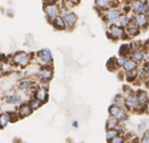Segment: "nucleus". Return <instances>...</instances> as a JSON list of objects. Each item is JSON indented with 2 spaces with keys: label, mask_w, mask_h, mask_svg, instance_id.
<instances>
[{
  "label": "nucleus",
  "mask_w": 149,
  "mask_h": 143,
  "mask_svg": "<svg viewBox=\"0 0 149 143\" xmlns=\"http://www.w3.org/2000/svg\"><path fill=\"white\" fill-rule=\"evenodd\" d=\"M21 98L19 95H17V94H13V95L9 96L7 99H6V101H7L8 103H10V104H16V103L20 102Z\"/></svg>",
  "instance_id": "18"
},
{
  "label": "nucleus",
  "mask_w": 149,
  "mask_h": 143,
  "mask_svg": "<svg viewBox=\"0 0 149 143\" xmlns=\"http://www.w3.org/2000/svg\"><path fill=\"white\" fill-rule=\"evenodd\" d=\"M9 120H10L9 114H2L1 117H0V125H1V128H4V127L7 125Z\"/></svg>",
  "instance_id": "20"
},
{
  "label": "nucleus",
  "mask_w": 149,
  "mask_h": 143,
  "mask_svg": "<svg viewBox=\"0 0 149 143\" xmlns=\"http://www.w3.org/2000/svg\"><path fill=\"white\" fill-rule=\"evenodd\" d=\"M110 36L113 38H119L121 36H124V31L121 27L117 25H112L110 27Z\"/></svg>",
  "instance_id": "3"
},
{
  "label": "nucleus",
  "mask_w": 149,
  "mask_h": 143,
  "mask_svg": "<svg viewBox=\"0 0 149 143\" xmlns=\"http://www.w3.org/2000/svg\"><path fill=\"white\" fill-rule=\"evenodd\" d=\"M136 22L139 26H145L148 23V18L145 14L143 13H140L136 16Z\"/></svg>",
  "instance_id": "10"
},
{
  "label": "nucleus",
  "mask_w": 149,
  "mask_h": 143,
  "mask_svg": "<svg viewBox=\"0 0 149 143\" xmlns=\"http://www.w3.org/2000/svg\"><path fill=\"white\" fill-rule=\"evenodd\" d=\"M30 107H31V109L32 110H34V109H37L39 106L41 105V102L40 101H38L37 99H36V100H32L31 102H30Z\"/></svg>",
  "instance_id": "27"
},
{
  "label": "nucleus",
  "mask_w": 149,
  "mask_h": 143,
  "mask_svg": "<svg viewBox=\"0 0 149 143\" xmlns=\"http://www.w3.org/2000/svg\"><path fill=\"white\" fill-rule=\"evenodd\" d=\"M143 60V52H141L140 50H137L133 54V61H141Z\"/></svg>",
  "instance_id": "21"
},
{
  "label": "nucleus",
  "mask_w": 149,
  "mask_h": 143,
  "mask_svg": "<svg viewBox=\"0 0 149 143\" xmlns=\"http://www.w3.org/2000/svg\"><path fill=\"white\" fill-rule=\"evenodd\" d=\"M73 125H74V127H77V126H78V123H77V122H74V123H73Z\"/></svg>",
  "instance_id": "34"
},
{
  "label": "nucleus",
  "mask_w": 149,
  "mask_h": 143,
  "mask_svg": "<svg viewBox=\"0 0 149 143\" xmlns=\"http://www.w3.org/2000/svg\"><path fill=\"white\" fill-rule=\"evenodd\" d=\"M38 77L40 78V80L45 81V82H47L52 79V71L50 69H43L39 72Z\"/></svg>",
  "instance_id": "7"
},
{
  "label": "nucleus",
  "mask_w": 149,
  "mask_h": 143,
  "mask_svg": "<svg viewBox=\"0 0 149 143\" xmlns=\"http://www.w3.org/2000/svg\"><path fill=\"white\" fill-rule=\"evenodd\" d=\"M137 99L140 104H147V102H148L147 94L144 93V92H139V94H138V96H137Z\"/></svg>",
  "instance_id": "16"
},
{
  "label": "nucleus",
  "mask_w": 149,
  "mask_h": 143,
  "mask_svg": "<svg viewBox=\"0 0 149 143\" xmlns=\"http://www.w3.org/2000/svg\"><path fill=\"white\" fill-rule=\"evenodd\" d=\"M117 125H118L117 118H110V119L107 121V128L109 130H113L115 127H117Z\"/></svg>",
  "instance_id": "19"
},
{
  "label": "nucleus",
  "mask_w": 149,
  "mask_h": 143,
  "mask_svg": "<svg viewBox=\"0 0 149 143\" xmlns=\"http://www.w3.org/2000/svg\"><path fill=\"white\" fill-rule=\"evenodd\" d=\"M36 99H37L38 101L42 102V101H45L47 99V93L45 89H39L36 91Z\"/></svg>",
  "instance_id": "12"
},
{
  "label": "nucleus",
  "mask_w": 149,
  "mask_h": 143,
  "mask_svg": "<svg viewBox=\"0 0 149 143\" xmlns=\"http://www.w3.org/2000/svg\"><path fill=\"white\" fill-rule=\"evenodd\" d=\"M145 71H146V73H147V75L149 76V63L147 66H146V69H145Z\"/></svg>",
  "instance_id": "32"
},
{
  "label": "nucleus",
  "mask_w": 149,
  "mask_h": 143,
  "mask_svg": "<svg viewBox=\"0 0 149 143\" xmlns=\"http://www.w3.org/2000/svg\"><path fill=\"white\" fill-rule=\"evenodd\" d=\"M121 120H122V121L127 120V115H124V114H123V115L121 116Z\"/></svg>",
  "instance_id": "30"
},
{
  "label": "nucleus",
  "mask_w": 149,
  "mask_h": 143,
  "mask_svg": "<svg viewBox=\"0 0 149 143\" xmlns=\"http://www.w3.org/2000/svg\"><path fill=\"white\" fill-rule=\"evenodd\" d=\"M31 84H32L31 80H27V79H26V80H22L20 83H19V88L22 90H26L31 86Z\"/></svg>",
  "instance_id": "22"
},
{
  "label": "nucleus",
  "mask_w": 149,
  "mask_h": 143,
  "mask_svg": "<svg viewBox=\"0 0 149 143\" xmlns=\"http://www.w3.org/2000/svg\"><path fill=\"white\" fill-rule=\"evenodd\" d=\"M38 57H39V59L45 63H52V54H50V52L49 50H42L41 52H39Z\"/></svg>",
  "instance_id": "4"
},
{
  "label": "nucleus",
  "mask_w": 149,
  "mask_h": 143,
  "mask_svg": "<svg viewBox=\"0 0 149 143\" xmlns=\"http://www.w3.org/2000/svg\"><path fill=\"white\" fill-rule=\"evenodd\" d=\"M32 109L30 107V105L28 104H23L21 105V107L19 108V116L20 117H26L31 113Z\"/></svg>",
  "instance_id": "8"
},
{
  "label": "nucleus",
  "mask_w": 149,
  "mask_h": 143,
  "mask_svg": "<svg viewBox=\"0 0 149 143\" xmlns=\"http://www.w3.org/2000/svg\"><path fill=\"white\" fill-rule=\"evenodd\" d=\"M96 5L98 6V7H100L101 9L102 8H106V7H109L111 4V1L110 0H96L95 1Z\"/></svg>",
  "instance_id": "17"
},
{
  "label": "nucleus",
  "mask_w": 149,
  "mask_h": 143,
  "mask_svg": "<svg viewBox=\"0 0 149 143\" xmlns=\"http://www.w3.org/2000/svg\"><path fill=\"white\" fill-rule=\"evenodd\" d=\"M138 104H139V102H138V99L135 96L130 95V96L128 97V98H127L126 106H127L128 109H130V110L135 109V108L138 106Z\"/></svg>",
  "instance_id": "6"
},
{
  "label": "nucleus",
  "mask_w": 149,
  "mask_h": 143,
  "mask_svg": "<svg viewBox=\"0 0 149 143\" xmlns=\"http://www.w3.org/2000/svg\"><path fill=\"white\" fill-rule=\"evenodd\" d=\"M127 31H128V33L131 34V36H137V34L139 33V29H138V27H137V26H135V25L128 26V29H127Z\"/></svg>",
  "instance_id": "25"
},
{
  "label": "nucleus",
  "mask_w": 149,
  "mask_h": 143,
  "mask_svg": "<svg viewBox=\"0 0 149 143\" xmlns=\"http://www.w3.org/2000/svg\"><path fill=\"white\" fill-rule=\"evenodd\" d=\"M130 52V47H129L128 45H123L121 47H120V50H119V54L121 57H125Z\"/></svg>",
  "instance_id": "24"
},
{
  "label": "nucleus",
  "mask_w": 149,
  "mask_h": 143,
  "mask_svg": "<svg viewBox=\"0 0 149 143\" xmlns=\"http://www.w3.org/2000/svg\"><path fill=\"white\" fill-rule=\"evenodd\" d=\"M74 143H80V142H74Z\"/></svg>",
  "instance_id": "36"
},
{
  "label": "nucleus",
  "mask_w": 149,
  "mask_h": 143,
  "mask_svg": "<svg viewBox=\"0 0 149 143\" xmlns=\"http://www.w3.org/2000/svg\"><path fill=\"white\" fill-rule=\"evenodd\" d=\"M147 111H148V113H149V103L147 104Z\"/></svg>",
  "instance_id": "35"
},
{
  "label": "nucleus",
  "mask_w": 149,
  "mask_h": 143,
  "mask_svg": "<svg viewBox=\"0 0 149 143\" xmlns=\"http://www.w3.org/2000/svg\"><path fill=\"white\" fill-rule=\"evenodd\" d=\"M118 136V131L115 130V129H113V130H108L107 132V141H113V139L115 137H117Z\"/></svg>",
  "instance_id": "23"
},
{
  "label": "nucleus",
  "mask_w": 149,
  "mask_h": 143,
  "mask_svg": "<svg viewBox=\"0 0 149 143\" xmlns=\"http://www.w3.org/2000/svg\"><path fill=\"white\" fill-rule=\"evenodd\" d=\"M143 5H144V3L141 1V0H135L132 4V8L134 11L141 12V9H142V7H143Z\"/></svg>",
  "instance_id": "15"
},
{
  "label": "nucleus",
  "mask_w": 149,
  "mask_h": 143,
  "mask_svg": "<svg viewBox=\"0 0 149 143\" xmlns=\"http://www.w3.org/2000/svg\"><path fill=\"white\" fill-rule=\"evenodd\" d=\"M63 19H65V23H67L68 25L73 26V25H74V23L77 22L78 17H77V15L73 12H67L65 14V16H63Z\"/></svg>",
  "instance_id": "5"
},
{
  "label": "nucleus",
  "mask_w": 149,
  "mask_h": 143,
  "mask_svg": "<svg viewBox=\"0 0 149 143\" xmlns=\"http://www.w3.org/2000/svg\"><path fill=\"white\" fill-rule=\"evenodd\" d=\"M71 3H73V4H77L79 2V0H69Z\"/></svg>",
  "instance_id": "31"
},
{
  "label": "nucleus",
  "mask_w": 149,
  "mask_h": 143,
  "mask_svg": "<svg viewBox=\"0 0 149 143\" xmlns=\"http://www.w3.org/2000/svg\"><path fill=\"white\" fill-rule=\"evenodd\" d=\"M54 25L56 28H58V29H65V21L63 17L58 16L56 19L54 20Z\"/></svg>",
  "instance_id": "11"
},
{
  "label": "nucleus",
  "mask_w": 149,
  "mask_h": 143,
  "mask_svg": "<svg viewBox=\"0 0 149 143\" xmlns=\"http://www.w3.org/2000/svg\"><path fill=\"white\" fill-rule=\"evenodd\" d=\"M124 67V70L127 72H133L135 69L137 68V65H136V61H133V60H127L126 63L123 65Z\"/></svg>",
  "instance_id": "9"
},
{
  "label": "nucleus",
  "mask_w": 149,
  "mask_h": 143,
  "mask_svg": "<svg viewBox=\"0 0 149 143\" xmlns=\"http://www.w3.org/2000/svg\"><path fill=\"white\" fill-rule=\"evenodd\" d=\"M123 142H124V137H122V136H117L112 141V143H123Z\"/></svg>",
  "instance_id": "28"
},
{
  "label": "nucleus",
  "mask_w": 149,
  "mask_h": 143,
  "mask_svg": "<svg viewBox=\"0 0 149 143\" xmlns=\"http://www.w3.org/2000/svg\"><path fill=\"white\" fill-rule=\"evenodd\" d=\"M119 23H120V25H122V26H127L128 25V18H127L125 15H121V16L119 17Z\"/></svg>",
  "instance_id": "26"
},
{
  "label": "nucleus",
  "mask_w": 149,
  "mask_h": 143,
  "mask_svg": "<svg viewBox=\"0 0 149 143\" xmlns=\"http://www.w3.org/2000/svg\"><path fill=\"white\" fill-rule=\"evenodd\" d=\"M13 61H14V63H17V65L21 66V67H25L28 63V61H29V58H28V56L25 52H17V54L13 57Z\"/></svg>",
  "instance_id": "1"
},
{
  "label": "nucleus",
  "mask_w": 149,
  "mask_h": 143,
  "mask_svg": "<svg viewBox=\"0 0 149 143\" xmlns=\"http://www.w3.org/2000/svg\"><path fill=\"white\" fill-rule=\"evenodd\" d=\"M141 143H149V131H147L144 134L143 138L141 140Z\"/></svg>",
  "instance_id": "29"
},
{
  "label": "nucleus",
  "mask_w": 149,
  "mask_h": 143,
  "mask_svg": "<svg viewBox=\"0 0 149 143\" xmlns=\"http://www.w3.org/2000/svg\"><path fill=\"white\" fill-rule=\"evenodd\" d=\"M109 112H110V114L113 117H118V116L121 115V108L119 106H116V105H113V106H111L109 108Z\"/></svg>",
  "instance_id": "14"
},
{
  "label": "nucleus",
  "mask_w": 149,
  "mask_h": 143,
  "mask_svg": "<svg viewBox=\"0 0 149 143\" xmlns=\"http://www.w3.org/2000/svg\"><path fill=\"white\" fill-rule=\"evenodd\" d=\"M45 13H47L49 19L54 20V19L58 17V7L56 5V4H49V5H47L45 7Z\"/></svg>",
  "instance_id": "2"
},
{
  "label": "nucleus",
  "mask_w": 149,
  "mask_h": 143,
  "mask_svg": "<svg viewBox=\"0 0 149 143\" xmlns=\"http://www.w3.org/2000/svg\"><path fill=\"white\" fill-rule=\"evenodd\" d=\"M118 16H119V13H118L117 10H115V9H111V10H109V11H107V13H106L107 19L110 21L116 20Z\"/></svg>",
  "instance_id": "13"
},
{
  "label": "nucleus",
  "mask_w": 149,
  "mask_h": 143,
  "mask_svg": "<svg viewBox=\"0 0 149 143\" xmlns=\"http://www.w3.org/2000/svg\"><path fill=\"white\" fill-rule=\"evenodd\" d=\"M146 60L149 61V52H147V54H146Z\"/></svg>",
  "instance_id": "33"
}]
</instances>
